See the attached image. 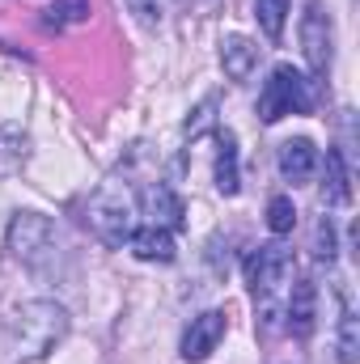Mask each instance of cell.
I'll list each match as a JSON object with an SVG mask.
<instances>
[{"label": "cell", "instance_id": "cell-20", "mask_svg": "<svg viewBox=\"0 0 360 364\" xmlns=\"http://www.w3.org/2000/svg\"><path fill=\"white\" fill-rule=\"evenodd\" d=\"M314 255H318V263H335V225H331V216H322L318 229H314Z\"/></svg>", "mask_w": 360, "mask_h": 364}, {"label": "cell", "instance_id": "cell-19", "mask_svg": "<svg viewBox=\"0 0 360 364\" xmlns=\"http://www.w3.org/2000/svg\"><path fill=\"white\" fill-rule=\"evenodd\" d=\"M360 356V331H356V314L344 309L339 318V364H356Z\"/></svg>", "mask_w": 360, "mask_h": 364}, {"label": "cell", "instance_id": "cell-4", "mask_svg": "<svg viewBox=\"0 0 360 364\" xmlns=\"http://www.w3.org/2000/svg\"><path fill=\"white\" fill-rule=\"evenodd\" d=\"M309 110H314V81L292 64H280L259 93V119L280 123L284 114H309Z\"/></svg>", "mask_w": 360, "mask_h": 364}, {"label": "cell", "instance_id": "cell-12", "mask_svg": "<svg viewBox=\"0 0 360 364\" xmlns=\"http://www.w3.org/2000/svg\"><path fill=\"white\" fill-rule=\"evenodd\" d=\"M127 250H132L136 259H144V263H170V259H174V233H166V229H153V225H144V229H132V237H127Z\"/></svg>", "mask_w": 360, "mask_h": 364}, {"label": "cell", "instance_id": "cell-17", "mask_svg": "<svg viewBox=\"0 0 360 364\" xmlns=\"http://www.w3.org/2000/svg\"><path fill=\"white\" fill-rule=\"evenodd\" d=\"M292 225H297V208H292V199H288V195H271L268 229L275 233V237H284V233H292Z\"/></svg>", "mask_w": 360, "mask_h": 364}, {"label": "cell", "instance_id": "cell-6", "mask_svg": "<svg viewBox=\"0 0 360 364\" xmlns=\"http://www.w3.org/2000/svg\"><path fill=\"white\" fill-rule=\"evenodd\" d=\"M301 51L309 60V73L314 77H327V68H331V17L322 13V0H309L305 4V17H301Z\"/></svg>", "mask_w": 360, "mask_h": 364}, {"label": "cell", "instance_id": "cell-3", "mask_svg": "<svg viewBox=\"0 0 360 364\" xmlns=\"http://www.w3.org/2000/svg\"><path fill=\"white\" fill-rule=\"evenodd\" d=\"M90 229L97 242H106L110 250H123L132 229H136V203L127 195V186L106 182L97 195L90 199Z\"/></svg>", "mask_w": 360, "mask_h": 364}, {"label": "cell", "instance_id": "cell-9", "mask_svg": "<svg viewBox=\"0 0 360 364\" xmlns=\"http://www.w3.org/2000/svg\"><path fill=\"white\" fill-rule=\"evenodd\" d=\"M140 203H144V216H149V225H153V229H166V233H174V229H182V220H186V208H182V199L170 191V186H166V182H153V186H144Z\"/></svg>", "mask_w": 360, "mask_h": 364}, {"label": "cell", "instance_id": "cell-5", "mask_svg": "<svg viewBox=\"0 0 360 364\" xmlns=\"http://www.w3.org/2000/svg\"><path fill=\"white\" fill-rule=\"evenodd\" d=\"M9 250H13V259L38 267V263L55 250V229H51V220L38 216V212H17L13 225H9Z\"/></svg>", "mask_w": 360, "mask_h": 364}, {"label": "cell", "instance_id": "cell-7", "mask_svg": "<svg viewBox=\"0 0 360 364\" xmlns=\"http://www.w3.org/2000/svg\"><path fill=\"white\" fill-rule=\"evenodd\" d=\"M225 331H229V322H225L221 309H208V314L191 318V326H186V335H182V360H191V364L208 360V356L216 352V343L225 339Z\"/></svg>", "mask_w": 360, "mask_h": 364}, {"label": "cell", "instance_id": "cell-14", "mask_svg": "<svg viewBox=\"0 0 360 364\" xmlns=\"http://www.w3.org/2000/svg\"><path fill=\"white\" fill-rule=\"evenodd\" d=\"M216 191H221V195H238V191H242L238 140H233V132H221V149H216Z\"/></svg>", "mask_w": 360, "mask_h": 364}, {"label": "cell", "instance_id": "cell-2", "mask_svg": "<svg viewBox=\"0 0 360 364\" xmlns=\"http://www.w3.org/2000/svg\"><path fill=\"white\" fill-rule=\"evenodd\" d=\"M292 272H297V259L288 246L280 242H268L250 255L246 263V284L255 292V314L263 322V331H280V318H284V288L292 284Z\"/></svg>", "mask_w": 360, "mask_h": 364}, {"label": "cell", "instance_id": "cell-21", "mask_svg": "<svg viewBox=\"0 0 360 364\" xmlns=\"http://www.w3.org/2000/svg\"><path fill=\"white\" fill-rule=\"evenodd\" d=\"M212 119H216V97H203V102L191 110V119H186V136H191V140L203 136V132L212 127Z\"/></svg>", "mask_w": 360, "mask_h": 364}, {"label": "cell", "instance_id": "cell-15", "mask_svg": "<svg viewBox=\"0 0 360 364\" xmlns=\"http://www.w3.org/2000/svg\"><path fill=\"white\" fill-rule=\"evenodd\" d=\"M26 161H30V136L21 127H0V178L21 174Z\"/></svg>", "mask_w": 360, "mask_h": 364}, {"label": "cell", "instance_id": "cell-18", "mask_svg": "<svg viewBox=\"0 0 360 364\" xmlns=\"http://www.w3.org/2000/svg\"><path fill=\"white\" fill-rule=\"evenodd\" d=\"M85 17H90V0H55V4L47 9L43 21L60 30V26H77V21H85Z\"/></svg>", "mask_w": 360, "mask_h": 364}, {"label": "cell", "instance_id": "cell-11", "mask_svg": "<svg viewBox=\"0 0 360 364\" xmlns=\"http://www.w3.org/2000/svg\"><path fill=\"white\" fill-rule=\"evenodd\" d=\"M221 68L229 81H246L259 68V47L246 34H225L221 38Z\"/></svg>", "mask_w": 360, "mask_h": 364}, {"label": "cell", "instance_id": "cell-13", "mask_svg": "<svg viewBox=\"0 0 360 364\" xmlns=\"http://www.w3.org/2000/svg\"><path fill=\"white\" fill-rule=\"evenodd\" d=\"M322 203L327 208H344L352 203V178H348V161L339 149L327 153V174H322Z\"/></svg>", "mask_w": 360, "mask_h": 364}, {"label": "cell", "instance_id": "cell-16", "mask_svg": "<svg viewBox=\"0 0 360 364\" xmlns=\"http://www.w3.org/2000/svg\"><path fill=\"white\" fill-rule=\"evenodd\" d=\"M255 17H259V30L271 43H280L284 38V21H288V0H255Z\"/></svg>", "mask_w": 360, "mask_h": 364}, {"label": "cell", "instance_id": "cell-10", "mask_svg": "<svg viewBox=\"0 0 360 364\" xmlns=\"http://www.w3.org/2000/svg\"><path fill=\"white\" fill-rule=\"evenodd\" d=\"M314 170H318V149H314V140H305V136H297V140H284L280 144V174L284 182H309L314 178Z\"/></svg>", "mask_w": 360, "mask_h": 364}, {"label": "cell", "instance_id": "cell-8", "mask_svg": "<svg viewBox=\"0 0 360 364\" xmlns=\"http://www.w3.org/2000/svg\"><path fill=\"white\" fill-rule=\"evenodd\" d=\"M292 292H288V301H284V326L297 335V339H309L314 335V326H318V288L309 284V279H297V284H288Z\"/></svg>", "mask_w": 360, "mask_h": 364}, {"label": "cell", "instance_id": "cell-1", "mask_svg": "<svg viewBox=\"0 0 360 364\" xmlns=\"http://www.w3.org/2000/svg\"><path fill=\"white\" fill-rule=\"evenodd\" d=\"M68 335V309L55 301H26L0 318V364L43 360Z\"/></svg>", "mask_w": 360, "mask_h": 364}, {"label": "cell", "instance_id": "cell-22", "mask_svg": "<svg viewBox=\"0 0 360 364\" xmlns=\"http://www.w3.org/2000/svg\"><path fill=\"white\" fill-rule=\"evenodd\" d=\"M132 4V13L144 21V26H157L162 17H166V9H170V0H127Z\"/></svg>", "mask_w": 360, "mask_h": 364}]
</instances>
